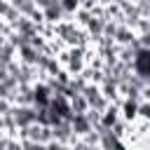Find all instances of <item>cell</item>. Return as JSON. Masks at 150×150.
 Wrapping results in <instances>:
<instances>
[{
    "label": "cell",
    "instance_id": "cell-2",
    "mask_svg": "<svg viewBox=\"0 0 150 150\" xmlns=\"http://www.w3.org/2000/svg\"><path fill=\"white\" fill-rule=\"evenodd\" d=\"M127 148L129 150H150V122H143V124H136L134 129H129Z\"/></svg>",
    "mask_w": 150,
    "mask_h": 150
},
{
    "label": "cell",
    "instance_id": "cell-3",
    "mask_svg": "<svg viewBox=\"0 0 150 150\" xmlns=\"http://www.w3.org/2000/svg\"><path fill=\"white\" fill-rule=\"evenodd\" d=\"M136 68H138V73H141V75L150 77V52H148V49L138 54V59H136Z\"/></svg>",
    "mask_w": 150,
    "mask_h": 150
},
{
    "label": "cell",
    "instance_id": "cell-1",
    "mask_svg": "<svg viewBox=\"0 0 150 150\" xmlns=\"http://www.w3.org/2000/svg\"><path fill=\"white\" fill-rule=\"evenodd\" d=\"M38 101V110H40V120L49 122V124H61L70 117V103L68 96L54 87H42L35 94Z\"/></svg>",
    "mask_w": 150,
    "mask_h": 150
}]
</instances>
